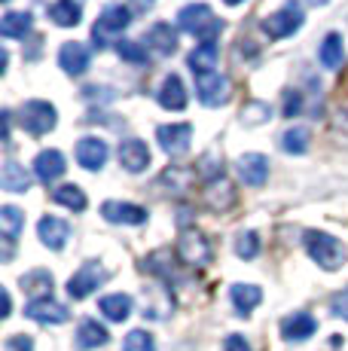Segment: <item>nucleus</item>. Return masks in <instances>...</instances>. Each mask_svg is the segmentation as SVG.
Segmentation results:
<instances>
[{"label":"nucleus","instance_id":"4","mask_svg":"<svg viewBox=\"0 0 348 351\" xmlns=\"http://www.w3.org/2000/svg\"><path fill=\"white\" fill-rule=\"evenodd\" d=\"M211 241L205 239L199 229H184L177 239V260L190 269H205L211 263Z\"/></svg>","mask_w":348,"mask_h":351},{"label":"nucleus","instance_id":"26","mask_svg":"<svg viewBox=\"0 0 348 351\" xmlns=\"http://www.w3.org/2000/svg\"><path fill=\"white\" fill-rule=\"evenodd\" d=\"M107 339H110V336H107V330L98 321H83L77 330V348L79 351L101 348V346H107Z\"/></svg>","mask_w":348,"mask_h":351},{"label":"nucleus","instance_id":"30","mask_svg":"<svg viewBox=\"0 0 348 351\" xmlns=\"http://www.w3.org/2000/svg\"><path fill=\"white\" fill-rule=\"evenodd\" d=\"M25 229V214L12 205L0 208V232H3V241H16L18 232Z\"/></svg>","mask_w":348,"mask_h":351},{"label":"nucleus","instance_id":"9","mask_svg":"<svg viewBox=\"0 0 348 351\" xmlns=\"http://www.w3.org/2000/svg\"><path fill=\"white\" fill-rule=\"evenodd\" d=\"M159 147H162L169 156H184L190 150V141H192V125L190 123H174V125H159L156 132Z\"/></svg>","mask_w":348,"mask_h":351},{"label":"nucleus","instance_id":"1","mask_svg":"<svg viewBox=\"0 0 348 351\" xmlns=\"http://www.w3.org/2000/svg\"><path fill=\"white\" fill-rule=\"evenodd\" d=\"M177 25H180V31L199 37L202 43H211V40H217V34L223 31V22H220V19L211 12V6H205V3L184 6V10L177 12Z\"/></svg>","mask_w":348,"mask_h":351},{"label":"nucleus","instance_id":"44","mask_svg":"<svg viewBox=\"0 0 348 351\" xmlns=\"http://www.w3.org/2000/svg\"><path fill=\"white\" fill-rule=\"evenodd\" d=\"M153 3H156V0H132V6H135V10H144V12L150 10Z\"/></svg>","mask_w":348,"mask_h":351},{"label":"nucleus","instance_id":"28","mask_svg":"<svg viewBox=\"0 0 348 351\" xmlns=\"http://www.w3.org/2000/svg\"><path fill=\"white\" fill-rule=\"evenodd\" d=\"M321 64L330 67V71H336V67H343L345 62V46H343V37L339 34H327L324 43H321Z\"/></svg>","mask_w":348,"mask_h":351},{"label":"nucleus","instance_id":"10","mask_svg":"<svg viewBox=\"0 0 348 351\" xmlns=\"http://www.w3.org/2000/svg\"><path fill=\"white\" fill-rule=\"evenodd\" d=\"M236 190H232V184L226 178H214L208 180V186L202 190V202L205 208H211L214 214H226L232 205H236Z\"/></svg>","mask_w":348,"mask_h":351},{"label":"nucleus","instance_id":"32","mask_svg":"<svg viewBox=\"0 0 348 351\" xmlns=\"http://www.w3.org/2000/svg\"><path fill=\"white\" fill-rule=\"evenodd\" d=\"M28 31H31V16L28 12H3V19H0V34H3V37L22 40Z\"/></svg>","mask_w":348,"mask_h":351},{"label":"nucleus","instance_id":"23","mask_svg":"<svg viewBox=\"0 0 348 351\" xmlns=\"http://www.w3.org/2000/svg\"><path fill=\"white\" fill-rule=\"evenodd\" d=\"M229 296H232V306H236V312L242 315V318L251 315L253 308L263 302V290H260L257 285H232Z\"/></svg>","mask_w":348,"mask_h":351},{"label":"nucleus","instance_id":"25","mask_svg":"<svg viewBox=\"0 0 348 351\" xmlns=\"http://www.w3.org/2000/svg\"><path fill=\"white\" fill-rule=\"evenodd\" d=\"M98 308H101V315L107 321L123 324L132 315V296L129 293H110V296H104V300L98 302Z\"/></svg>","mask_w":348,"mask_h":351},{"label":"nucleus","instance_id":"40","mask_svg":"<svg viewBox=\"0 0 348 351\" xmlns=\"http://www.w3.org/2000/svg\"><path fill=\"white\" fill-rule=\"evenodd\" d=\"M3 351H34V339L31 336H10Z\"/></svg>","mask_w":348,"mask_h":351},{"label":"nucleus","instance_id":"7","mask_svg":"<svg viewBox=\"0 0 348 351\" xmlns=\"http://www.w3.org/2000/svg\"><path fill=\"white\" fill-rule=\"evenodd\" d=\"M18 123H22V128L31 134H46L58 123L55 107L46 104V101H28V104L22 107V113H18Z\"/></svg>","mask_w":348,"mask_h":351},{"label":"nucleus","instance_id":"21","mask_svg":"<svg viewBox=\"0 0 348 351\" xmlns=\"http://www.w3.org/2000/svg\"><path fill=\"white\" fill-rule=\"evenodd\" d=\"M0 186H3L6 193H28L31 190V174L25 171L18 162L6 159L3 171H0Z\"/></svg>","mask_w":348,"mask_h":351},{"label":"nucleus","instance_id":"14","mask_svg":"<svg viewBox=\"0 0 348 351\" xmlns=\"http://www.w3.org/2000/svg\"><path fill=\"white\" fill-rule=\"evenodd\" d=\"M238 178L247 186H263L266 178H269V159L260 156V153H245L238 159Z\"/></svg>","mask_w":348,"mask_h":351},{"label":"nucleus","instance_id":"5","mask_svg":"<svg viewBox=\"0 0 348 351\" xmlns=\"http://www.w3.org/2000/svg\"><path fill=\"white\" fill-rule=\"evenodd\" d=\"M299 28H303V6H299L297 0H287L278 12H272V16L263 22V31L269 34L272 40H284Z\"/></svg>","mask_w":348,"mask_h":351},{"label":"nucleus","instance_id":"13","mask_svg":"<svg viewBox=\"0 0 348 351\" xmlns=\"http://www.w3.org/2000/svg\"><path fill=\"white\" fill-rule=\"evenodd\" d=\"M58 64H62L64 73H71V77H83L86 71H89V49H86L83 43H64L62 52H58Z\"/></svg>","mask_w":348,"mask_h":351},{"label":"nucleus","instance_id":"34","mask_svg":"<svg viewBox=\"0 0 348 351\" xmlns=\"http://www.w3.org/2000/svg\"><path fill=\"white\" fill-rule=\"evenodd\" d=\"M116 52H119V58H125V62H132V64H144L147 62V46L138 43V40H119Z\"/></svg>","mask_w":348,"mask_h":351},{"label":"nucleus","instance_id":"41","mask_svg":"<svg viewBox=\"0 0 348 351\" xmlns=\"http://www.w3.org/2000/svg\"><path fill=\"white\" fill-rule=\"evenodd\" d=\"M223 351H251V346H247V339H245V336L232 333V336H226Z\"/></svg>","mask_w":348,"mask_h":351},{"label":"nucleus","instance_id":"11","mask_svg":"<svg viewBox=\"0 0 348 351\" xmlns=\"http://www.w3.org/2000/svg\"><path fill=\"white\" fill-rule=\"evenodd\" d=\"M101 217L107 223H125V226H140L147 223V211L140 205H129V202H104Z\"/></svg>","mask_w":348,"mask_h":351},{"label":"nucleus","instance_id":"8","mask_svg":"<svg viewBox=\"0 0 348 351\" xmlns=\"http://www.w3.org/2000/svg\"><path fill=\"white\" fill-rule=\"evenodd\" d=\"M196 95L205 107H220L229 101V80L223 73H196Z\"/></svg>","mask_w":348,"mask_h":351},{"label":"nucleus","instance_id":"6","mask_svg":"<svg viewBox=\"0 0 348 351\" xmlns=\"http://www.w3.org/2000/svg\"><path fill=\"white\" fill-rule=\"evenodd\" d=\"M104 281H107L104 266H101V263H95V260H89V263H83V266H79L77 272L71 275L68 293H71V300H86V296L95 293V290L101 287Z\"/></svg>","mask_w":348,"mask_h":351},{"label":"nucleus","instance_id":"22","mask_svg":"<svg viewBox=\"0 0 348 351\" xmlns=\"http://www.w3.org/2000/svg\"><path fill=\"white\" fill-rule=\"evenodd\" d=\"M217 58H220V46L211 40V43H199L196 49L190 52L186 64H190L192 73H211L214 67H217Z\"/></svg>","mask_w":348,"mask_h":351},{"label":"nucleus","instance_id":"31","mask_svg":"<svg viewBox=\"0 0 348 351\" xmlns=\"http://www.w3.org/2000/svg\"><path fill=\"white\" fill-rule=\"evenodd\" d=\"M309 141H312L309 128L293 125V128H287V132L281 134V150H284V153H293V156H303V153L309 150Z\"/></svg>","mask_w":348,"mask_h":351},{"label":"nucleus","instance_id":"29","mask_svg":"<svg viewBox=\"0 0 348 351\" xmlns=\"http://www.w3.org/2000/svg\"><path fill=\"white\" fill-rule=\"evenodd\" d=\"M49 19L58 28H73V25H79V19H83V10H79V3H73V0H58V3L49 6Z\"/></svg>","mask_w":348,"mask_h":351},{"label":"nucleus","instance_id":"17","mask_svg":"<svg viewBox=\"0 0 348 351\" xmlns=\"http://www.w3.org/2000/svg\"><path fill=\"white\" fill-rule=\"evenodd\" d=\"M119 162H123L125 171L138 174V171H144V168L150 165V150H147L144 141L129 138V141H123V144H119Z\"/></svg>","mask_w":348,"mask_h":351},{"label":"nucleus","instance_id":"20","mask_svg":"<svg viewBox=\"0 0 348 351\" xmlns=\"http://www.w3.org/2000/svg\"><path fill=\"white\" fill-rule=\"evenodd\" d=\"M147 46H150L156 56H174V52H177V31L165 22L153 25V28L147 31Z\"/></svg>","mask_w":348,"mask_h":351},{"label":"nucleus","instance_id":"42","mask_svg":"<svg viewBox=\"0 0 348 351\" xmlns=\"http://www.w3.org/2000/svg\"><path fill=\"white\" fill-rule=\"evenodd\" d=\"M0 119H3V134H0V141H3V144H10V128H12V113H10V110H3V113H0Z\"/></svg>","mask_w":348,"mask_h":351},{"label":"nucleus","instance_id":"36","mask_svg":"<svg viewBox=\"0 0 348 351\" xmlns=\"http://www.w3.org/2000/svg\"><path fill=\"white\" fill-rule=\"evenodd\" d=\"M123 351H156V342L147 330H132L123 342Z\"/></svg>","mask_w":348,"mask_h":351},{"label":"nucleus","instance_id":"45","mask_svg":"<svg viewBox=\"0 0 348 351\" xmlns=\"http://www.w3.org/2000/svg\"><path fill=\"white\" fill-rule=\"evenodd\" d=\"M226 3H229V6H238V3H245V0H226Z\"/></svg>","mask_w":348,"mask_h":351},{"label":"nucleus","instance_id":"12","mask_svg":"<svg viewBox=\"0 0 348 351\" xmlns=\"http://www.w3.org/2000/svg\"><path fill=\"white\" fill-rule=\"evenodd\" d=\"M25 315H28L31 321L37 324H64L71 318V312L62 306V302H55L49 296V300H31L28 308H25Z\"/></svg>","mask_w":348,"mask_h":351},{"label":"nucleus","instance_id":"15","mask_svg":"<svg viewBox=\"0 0 348 351\" xmlns=\"http://www.w3.org/2000/svg\"><path fill=\"white\" fill-rule=\"evenodd\" d=\"M37 235H40V241H43L49 251H62V247L68 245V239H71V226L64 223V220H58V217H43L37 223Z\"/></svg>","mask_w":348,"mask_h":351},{"label":"nucleus","instance_id":"27","mask_svg":"<svg viewBox=\"0 0 348 351\" xmlns=\"http://www.w3.org/2000/svg\"><path fill=\"white\" fill-rule=\"evenodd\" d=\"M22 290L34 300H49L52 293V275L43 272V269H34V272L22 275Z\"/></svg>","mask_w":348,"mask_h":351},{"label":"nucleus","instance_id":"33","mask_svg":"<svg viewBox=\"0 0 348 351\" xmlns=\"http://www.w3.org/2000/svg\"><path fill=\"white\" fill-rule=\"evenodd\" d=\"M52 202L71 208V211H86V193L77 184H64L58 190H52Z\"/></svg>","mask_w":348,"mask_h":351},{"label":"nucleus","instance_id":"2","mask_svg":"<svg viewBox=\"0 0 348 351\" xmlns=\"http://www.w3.org/2000/svg\"><path fill=\"white\" fill-rule=\"evenodd\" d=\"M306 251H309L312 260L318 263L321 269H327V272H336L345 263V245L327 232H314V229L306 232Z\"/></svg>","mask_w":348,"mask_h":351},{"label":"nucleus","instance_id":"18","mask_svg":"<svg viewBox=\"0 0 348 351\" xmlns=\"http://www.w3.org/2000/svg\"><path fill=\"white\" fill-rule=\"evenodd\" d=\"M64 168H68V165H64V156L58 150H43L34 159V174H37L40 184H46V186L55 184V180L64 174Z\"/></svg>","mask_w":348,"mask_h":351},{"label":"nucleus","instance_id":"46","mask_svg":"<svg viewBox=\"0 0 348 351\" xmlns=\"http://www.w3.org/2000/svg\"><path fill=\"white\" fill-rule=\"evenodd\" d=\"M312 3H314V6H324V3H327V0H312Z\"/></svg>","mask_w":348,"mask_h":351},{"label":"nucleus","instance_id":"16","mask_svg":"<svg viewBox=\"0 0 348 351\" xmlns=\"http://www.w3.org/2000/svg\"><path fill=\"white\" fill-rule=\"evenodd\" d=\"M77 162L86 171H101L107 162V144L101 138H83L77 144Z\"/></svg>","mask_w":348,"mask_h":351},{"label":"nucleus","instance_id":"19","mask_svg":"<svg viewBox=\"0 0 348 351\" xmlns=\"http://www.w3.org/2000/svg\"><path fill=\"white\" fill-rule=\"evenodd\" d=\"M314 330H318V321H314L312 315H306V312H297V315H290V318L281 321V336H284L287 342L309 339Z\"/></svg>","mask_w":348,"mask_h":351},{"label":"nucleus","instance_id":"37","mask_svg":"<svg viewBox=\"0 0 348 351\" xmlns=\"http://www.w3.org/2000/svg\"><path fill=\"white\" fill-rule=\"evenodd\" d=\"M236 254L242 256V260H253V256L260 254V235L257 232H242L236 239Z\"/></svg>","mask_w":348,"mask_h":351},{"label":"nucleus","instance_id":"24","mask_svg":"<svg viewBox=\"0 0 348 351\" xmlns=\"http://www.w3.org/2000/svg\"><path fill=\"white\" fill-rule=\"evenodd\" d=\"M159 104L165 107V110H184L186 107V89L184 83H180V77H165L162 89H159Z\"/></svg>","mask_w":348,"mask_h":351},{"label":"nucleus","instance_id":"43","mask_svg":"<svg viewBox=\"0 0 348 351\" xmlns=\"http://www.w3.org/2000/svg\"><path fill=\"white\" fill-rule=\"evenodd\" d=\"M0 300H3V318H10V312H12V300H10V293H6V290H0Z\"/></svg>","mask_w":348,"mask_h":351},{"label":"nucleus","instance_id":"38","mask_svg":"<svg viewBox=\"0 0 348 351\" xmlns=\"http://www.w3.org/2000/svg\"><path fill=\"white\" fill-rule=\"evenodd\" d=\"M330 312L336 315V318L348 321V287H345V290H339V293L330 300Z\"/></svg>","mask_w":348,"mask_h":351},{"label":"nucleus","instance_id":"39","mask_svg":"<svg viewBox=\"0 0 348 351\" xmlns=\"http://www.w3.org/2000/svg\"><path fill=\"white\" fill-rule=\"evenodd\" d=\"M303 110V95L299 92H284V117H297Z\"/></svg>","mask_w":348,"mask_h":351},{"label":"nucleus","instance_id":"3","mask_svg":"<svg viewBox=\"0 0 348 351\" xmlns=\"http://www.w3.org/2000/svg\"><path fill=\"white\" fill-rule=\"evenodd\" d=\"M132 25V12L123 3H113L98 16L95 28H92V40H95V49H104L107 43H116V37Z\"/></svg>","mask_w":348,"mask_h":351},{"label":"nucleus","instance_id":"35","mask_svg":"<svg viewBox=\"0 0 348 351\" xmlns=\"http://www.w3.org/2000/svg\"><path fill=\"white\" fill-rule=\"evenodd\" d=\"M269 117H272V110H269V104H263V101H251V104L242 107V123L245 125H263Z\"/></svg>","mask_w":348,"mask_h":351}]
</instances>
